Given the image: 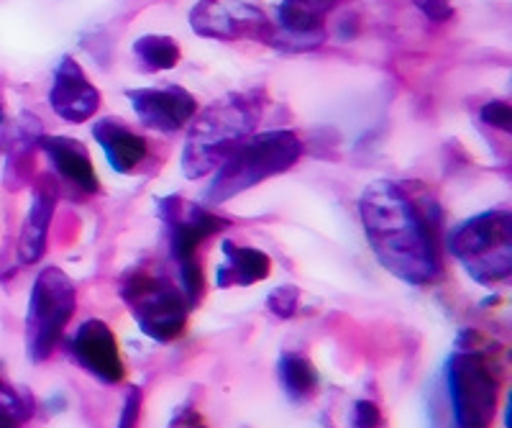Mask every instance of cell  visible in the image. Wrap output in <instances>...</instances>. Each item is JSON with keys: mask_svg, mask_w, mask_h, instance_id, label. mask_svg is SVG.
Here are the masks:
<instances>
[{"mask_svg": "<svg viewBox=\"0 0 512 428\" xmlns=\"http://www.w3.org/2000/svg\"><path fill=\"white\" fill-rule=\"evenodd\" d=\"M297 303H300V290L295 285H280L267 295V308L277 318H292L297 313Z\"/></svg>", "mask_w": 512, "mask_h": 428, "instance_id": "44dd1931", "label": "cell"}, {"mask_svg": "<svg viewBox=\"0 0 512 428\" xmlns=\"http://www.w3.org/2000/svg\"><path fill=\"white\" fill-rule=\"evenodd\" d=\"M479 118H482V124L492 126V129H512V111L507 100H489L487 106H482V111H479Z\"/></svg>", "mask_w": 512, "mask_h": 428, "instance_id": "7402d4cb", "label": "cell"}, {"mask_svg": "<svg viewBox=\"0 0 512 428\" xmlns=\"http://www.w3.org/2000/svg\"><path fill=\"white\" fill-rule=\"evenodd\" d=\"M413 6L423 13L425 18H431L433 24H443L454 16V6L448 0H413Z\"/></svg>", "mask_w": 512, "mask_h": 428, "instance_id": "cb8c5ba5", "label": "cell"}, {"mask_svg": "<svg viewBox=\"0 0 512 428\" xmlns=\"http://www.w3.org/2000/svg\"><path fill=\"white\" fill-rule=\"evenodd\" d=\"M0 380H3V377H0Z\"/></svg>", "mask_w": 512, "mask_h": 428, "instance_id": "f1b7e54d", "label": "cell"}, {"mask_svg": "<svg viewBox=\"0 0 512 428\" xmlns=\"http://www.w3.org/2000/svg\"><path fill=\"white\" fill-rule=\"evenodd\" d=\"M54 208H57L54 190L39 185L34 190V200H31L24 226H21V236H18V262L21 264L39 262L44 252H47L49 223H52Z\"/></svg>", "mask_w": 512, "mask_h": 428, "instance_id": "2e32d148", "label": "cell"}, {"mask_svg": "<svg viewBox=\"0 0 512 428\" xmlns=\"http://www.w3.org/2000/svg\"><path fill=\"white\" fill-rule=\"evenodd\" d=\"M93 136L98 141V147L103 149L108 157V165L118 172V175H128L146 159V139L134 134L123 124L121 118H100L93 124Z\"/></svg>", "mask_w": 512, "mask_h": 428, "instance_id": "4fadbf2b", "label": "cell"}, {"mask_svg": "<svg viewBox=\"0 0 512 428\" xmlns=\"http://www.w3.org/2000/svg\"><path fill=\"white\" fill-rule=\"evenodd\" d=\"M448 252L461 262L479 285L510 280L512 272V216L510 211L479 213L466 218L448 234Z\"/></svg>", "mask_w": 512, "mask_h": 428, "instance_id": "277c9868", "label": "cell"}, {"mask_svg": "<svg viewBox=\"0 0 512 428\" xmlns=\"http://www.w3.org/2000/svg\"><path fill=\"white\" fill-rule=\"evenodd\" d=\"M448 395L459 428H492L500 400V380L487 357L474 349H459L446 362Z\"/></svg>", "mask_w": 512, "mask_h": 428, "instance_id": "ba28073f", "label": "cell"}, {"mask_svg": "<svg viewBox=\"0 0 512 428\" xmlns=\"http://www.w3.org/2000/svg\"><path fill=\"white\" fill-rule=\"evenodd\" d=\"M167 428H208V426H205L203 416H200L195 408L185 405V408H180V411H177V416L169 421Z\"/></svg>", "mask_w": 512, "mask_h": 428, "instance_id": "484cf974", "label": "cell"}, {"mask_svg": "<svg viewBox=\"0 0 512 428\" xmlns=\"http://www.w3.org/2000/svg\"><path fill=\"white\" fill-rule=\"evenodd\" d=\"M6 121V111H3V106H0V124Z\"/></svg>", "mask_w": 512, "mask_h": 428, "instance_id": "83f0119b", "label": "cell"}, {"mask_svg": "<svg viewBox=\"0 0 512 428\" xmlns=\"http://www.w3.org/2000/svg\"><path fill=\"white\" fill-rule=\"evenodd\" d=\"M223 259L216 267V285L221 290L226 288H246L254 282H262L269 277L272 259L259 249L239 247L233 241H223Z\"/></svg>", "mask_w": 512, "mask_h": 428, "instance_id": "9a60e30c", "label": "cell"}, {"mask_svg": "<svg viewBox=\"0 0 512 428\" xmlns=\"http://www.w3.org/2000/svg\"><path fill=\"white\" fill-rule=\"evenodd\" d=\"M121 298L149 339L169 344L185 331L190 313L185 295L164 272L152 270L149 264H136L123 275Z\"/></svg>", "mask_w": 512, "mask_h": 428, "instance_id": "5b68a950", "label": "cell"}, {"mask_svg": "<svg viewBox=\"0 0 512 428\" xmlns=\"http://www.w3.org/2000/svg\"><path fill=\"white\" fill-rule=\"evenodd\" d=\"M349 423L351 428H379L382 426L379 405L372 403V400H356L354 408H351Z\"/></svg>", "mask_w": 512, "mask_h": 428, "instance_id": "603a6c76", "label": "cell"}, {"mask_svg": "<svg viewBox=\"0 0 512 428\" xmlns=\"http://www.w3.org/2000/svg\"><path fill=\"white\" fill-rule=\"evenodd\" d=\"M157 213L169 231V254L180 270V290L187 305L195 308L203 298V272L198 264V247L205 239L228 229L226 218L210 213L198 203H187L180 195L157 200Z\"/></svg>", "mask_w": 512, "mask_h": 428, "instance_id": "8992f818", "label": "cell"}, {"mask_svg": "<svg viewBox=\"0 0 512 428\" xmlns=\"http://www.w3.org/2000/svg\"><path fill=\"white\" fill-rule=\"evenodd\" d=\"M75 303V282L67 272L59 267H44L36 275L26 311V354L31 362L39 364L52 357L75 313Z\"/></svg>", "mask_w": 512, "mask_h": 428, "instance_id": "52a82bcc", "label": "cell"}, {"mask_svg": "<svg viewBox=\"0 0 512 428\" xmlns=\"http://www.w3.org/2000/svg\"><path fill=\"white\" fill-rule=\"evenodd\" d=\"M190 26L195 34L223 42L259 39L267 44L272 31L267 13L244 0H198L190 11Z\"/></svg>", "mask_w": 512, "mask_h": 428, "instance_id": "9c48e42d", "label": "cell"}, {"mask_svg": "<svg viewBox=\"0 0 512 428\" xmlns=\"http://www.w3.org/2000/svg\"><path fill=\"white\" fill-rule=\"evenodd\" d=\"M336 6L338 0H280L272 24L292 36H323V16Z\"/></svg>", "mask_w": 512, "mask_h": 428, "instance_id": "e0dca14e", "label": "cell"}, {"mask_svg": "<svg viewBox=\"0 0 512 428\" xmlns=\"http://www.w3.org/2000/svg\"><path fill=\"white\" fill-rule=\"evenodd\" d=\"M0 428H21V426H18L16 421H11V418L0 416Z\"/></svg>", "mask_w": 512, "mask_h": 428, "instance_id": "4316f807", "label": "cell"}, {"mask_svg": "<svg viewBox=\"0 0 512 428\" xmlns=\"http://www.w3.org/2000/svg\"><path fill=\"white\" fill-rule=\"evenodd\" d=\"M134 54L139 59L141 70L146 72H164L177 67L180 62V47L172 36L162 34H146L136 39Z\"/></svg>", "mask_w": 512, "mask_h": 428, "instance_id": "d6986e66", "label": "cell"}, {"mask_svg": "<svg viewBox=\"0 0 512 428\" xmlns=\"http://www.w3.org/2000/svg\"><path fill=\"white\" fill-rule=\"evenodd\" d=\"M49 103L54 113L67 124H85L98 113L100 90L88 80L72 57H64L54 70V83L49 90Z\"/></svg>", "mask_w": 512, "mask_h": 428, "instance_id": "7c38bea8", "label": "cell"}, {"mask_svg": "<svg viewBox=\"0 0 512 428\" xmlns=\"http://www.w3.org/2000/svg\"><path fill=\"white\" fill-rule=\"evenodd\" d=\"M0 416L11 418L16 423H24L34 416V398L18 387L0 380Z\"/></svg>", "mask_w": 512, "mask_h": 428, "instance_id": "ffe728a7", "label": "cell"}, {"mask_svg": "<svg viewBox=\"0 0 512 428\" xmlns=\"http://www.w3.org/2000/svg\"><path fill=\"white\" fill-rule=\"evenodd\" d=\"M39 147L47 152L52 167L64 180L85 193H98V175L93 170L88 149L82 147L80 141L67 139V136H41Z\"/></svg>", "mask_w": 512, "mask_h": 428, "instance_id": "5bb4252c", "label": "cell"}, {"mask_svg": "<svg viewBox=\"0 0 512 428\" xmlns=\"http://www.w3.org/2000/svg\"><path fill=\"white\" fill-rule=\"evenodd\" d=\"M139 411H141V387H131L123 400V411L118 418V428H136L139 423Z\"/></svg>", "mask_w": 512, "mask_h": 428, "instance_id": "d4e9b609", "label": "cell"}, {"mask_svg": "<svg viewBox=\"0 0 512 428\" xmlns=\"http://www.w3.org/2000/svg\"><path fill=\"white\" fill-rule=\"evenodd\" d=\"M359 216L374 257L408 285H428L441 272L438 226L441 208L423 185L372 182L359 198Z\"/></svg>", "mask_w": 512, "mask_h": 428, "instance_id": "6da1fadb", "label": "cell"}, {"mask_svg": "<svg viewBox=\"0 0 512 428\" xmlns=\"http://www.w3.org/2000/svg\"><path fill=\"white\" fill-rule=\"evenodd\" d=\"M277 375H280L282 390L292 403H305L318 393V375H315L313 364L300 354H282L277 362Z\"/></svg>", "mask_w": 512, "mask_h": 428, "instance_id": "ac0fdd59", "label": "cell"}, {"mask_svg": "<svg viewBox=\"0 0 512 428\" xmlns=\"http://www.w3.org/2000/svg\"><path fill=\"white\" fill-rule=\"evenodd\" d=\"M300 157H303V141L292 131L280 129L249 136L218 167L213 182L205 190V200L216 203V206L226 203L259 182L287 172Z\"/></svg>", "mask_w": 512, "mask_h": 428, "instance_id": "3957f363", "label": "cell"}, {"mask_svg": "<svg viewBox=\"0 0 512 428\" xmlns=\"http://www.w3.org/2000/svg\"><path fill=\"white\" fill-rule=\"evenodd\" d=\"M70 354L82 370L98 377L103 385H118L126 377L116 334L100 318H90L82 323L70 341Z\"/></svg>", "mask_w": 512, "mask_h": 428, "instance_id": "30bf717a", "label": "cell"}, {"mask_svg": "<svg viewBox=\"0 0 512 428\" xmlns=\"http://www.w3.org/2000/svg\"><path fill=\"white\" fill-rule=\"evenodd\" d=\"M126 98L131 100V108L139 116L146 129L172 134L187 126L195 116V98L185 88L167 85V88H139L128 90Z\"/></svg>", "mask_w": 512, "mask_h": 428, "instance_id": "8fae6325", "label": "cell"}, {"mask_svg": "<svg viewBox=\"0 0 512 428\" xmlns=\"http://www.w3.org/2000/svg\"><path fill=\"white\" fill-rule=\"evenodd\" d=\"M259 116L262 100L256 93H231L205 108L182 149V172L187 180H200L218 170L233 149L254 134Z\"/></svg>", "mask_w": 512, "mask_h": 428, "instance_id": "7a4b0ae2", "label": "cell"}]
</instances>
